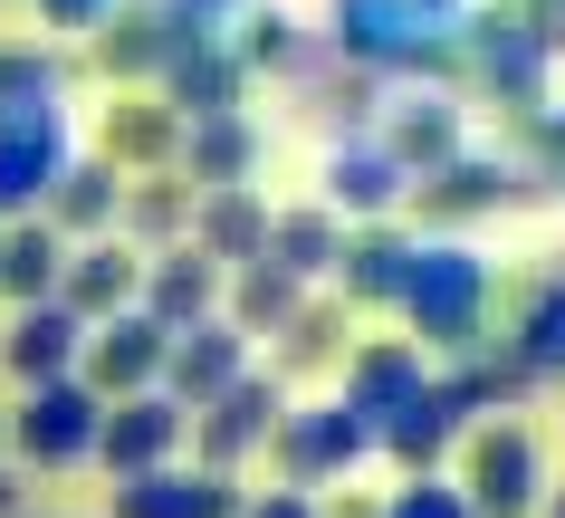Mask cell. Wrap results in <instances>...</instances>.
<instances>
[{
	"mask_svg": "<svg viewBox=\"0 0 565 518\" xmlns=\"http://www.w3.org/2000/svg\"><path fill=\"white\" fill-rule=\"evenodd\" d=\"M518 480H527V452H518V442H489V452H479V489H489V509H518Z\"/></svg>",
	"mask_w": 565,
	"mask_h": 518,
	"instance_id": "6da1fadb",
	"label": "cell"
},
{
	"mask_svg": "<svg viewBox=\"0 0 565 518\" xmlns=\"http://www.w3.org/2000/svg\"><path fill=\"white\" fill-rule=\"evenodd\" d=\"M403 518H460V509H450V499H413Z\"/></svg>",
	"mask_w": 565,
	"mask_h": 518,
	"instance_id": "7a4b0ae2",
	"label": "cell"
}]
</instances>
